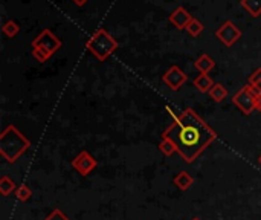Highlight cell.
I'll use <instances>...</instances> for the list:
<instances>
[{
  "label": "cell",
  "mask_w": 261,
  "mask_h": 220,
  "mask_svg": "<svg viewBox=\"0 0 261 220\" xmlns=\"http://www.w3.org/2000/svg\"><path fill=\"white\" fill-rule=\"evenodd\" d=\"M194 66L200 74H208L209 71H212L215 68V61L208 54H202L197 60L194 61Z\"/></svg>",
  "instance_id": "cell-10"
},
{
  "label": "cell",
  "mask_w": 261,
  "mask_h": 220,
  "mask_svg": "<svg viewBox=\"0 0 261 220\" xmlns=\"http://www.w3.org/2000/svg\"><path fill=\"white\" fill-rule=\"evenodd\" d=\"M32 48H40V49H45L46 52H49V54H55L60 48H61V40L52 33V31H49V29H43L42 33L32 40Z\"/></svg>",
  "instance_id": "cell-5"
},
{
  "label": "cell",
  "mask_w": 261,
  "mask_h": 220,
  "mask_svg": "<svg viewBox=\"0 0 261 220\" xmlns=\"http://www.w3.org/2000/svg\"><path fill=\"white\" fill-rule=\"evenodd\" d=\"M72 164V167L81 174V176H89L92 171H93V168L98 165V161L93 158V156L89 153V151H80L77 156H75V159L71 162Z\"/></svg>",
  "instance_id": "cell-7"
},
{
  "label": "cell",
  "mask_w": 261,
  "mask_h": 220,
  "mask_svg": "<svg viewBox=\"0 0 261 220\" xmlns=\"http://www.w3.org/2000/svg\"><path fill=\"white\" fill-rule=\"evenodd\" d=\"M2 33H4L7 37L13 39V37H16V36L20 33V26H19L16 22L10 20V22H7V23L2 26Z\"/></svg>",
  "instance_id": "cell-17"
},
{
  "label": "cell",
  "mask_w": 261,
  "mask_h": 220,
  "mask_svg": "<svg viewBox=\"0 0 261 220\" xmlns=\"http://www.w3.org/2000/svg\"><path fill=\"white\" fill-rule=\"evenodd\" d=\"M232 103L244 113V115H250L255 110V93H253V87L250 84L241 87L232 98Z\"/></svg>",
  "instance_id": "cell-4"
},
{
  "label": "cell",
  "mask_w": 261,
  "mask_h": 220,
  "mask_svg": "<svg viewBox=\"0 0 261 220\" xmlns=\"http://www.w3.org/2000/svg\"><path fill=\"white\" fill-rule=\"evenodd\" d=\"M215 37L224 45V46H232L235 45L240 37H241V31L231 22V20H227L224 22L218 29H217V33H215Z\"/></svg>",
  "instance_id": "cell-6"
},
{
  "label": "cell",
  "mask_w": 261,
  "mask_h": 220,
  "mask_svg": "<svg viewBox=\"0 0 261 220\" xmlns=\"http://www.w3.org/2000/svg\"><path fill=\"white\" fill-rule=\"evenodd\" d=\"M86 2H87V0H74V4H75V5H78V7H83Z\"/></svg>",
  "instance_id": "cell-23"
},
{
  "label": "cell",
  "mask_w": 261,
  "mask_h": 220,
  "mask_svg": "<svg viewBox=\"0 0 261 220\" xmlns=\"http://www.w3.org/2000/svg\"><path fill=\"white\" fill-rule=\"evenodd\" d=\"M191 220H202L200 217H194V218H191Z\"/></svg>",
  "instance_id": "cell-25"
},
{
  "label": "cell",
  "mask_w": 261,
  "mask_h": 220,
  "mask_svg": "<svg viewBox=\"0 0 261 220\" xmlns=\"http://www.w3.org/2000/svg\"><path fill=\"white\" fill-rule=\"evenodd\" d=\"M240 4L252 17L261 16V0H241Z\"/></svg>",
  "instance_id": "cell-15"
},
{
  "label": "cell",
  "mask_w": 261,
  "mask_h": 220,
  "mask_svg": "<svg viewBox=\"0 0 261 220\" xmlns=\"http://www.w3.org/2000/svg\"><path fill=\"white\" fill-rule=\"evenodd\" d=\"M186 162H192L212 142L217 135L209 125L191 109L180 112V116L164 132Z\"/></svg>",
  "instance_id": "cell-1"
},
{
  "label": "cell",
  "mask_w": 261,
  "mask_h": 220,
  "mask_svg": "<svg viewBox=\"0 0 261 220\" xmlns=\"http://www.w3.org/2000/svg\"><path fill=\"white\" fill-rule=\"evenodd\" d=\"M159 150L164 153L165 156H171L174 151H177L176 145L173 144V141H170L168 138H162V142L159 144Z\"/></svg>",
  "instance_id": "cell-19"
},
{
  "label": "cell",
  "mask_w": 261,
  "mask_h": 220,
  "mask_svg": "<svg viewBox=\"0 0 261 220\" xmlns=\"http://www.w3.org/2000/svg\"><path fill=\"white\" fill-rule=\"evenodd\" d=\"M45 220H71V218L64 214L60 208H54L52 212L48 217H45Z\"/></svg>",
  "instance_id": "cell-22"
},
{
  "label": "cell",
  "mask_w": 261,
  "mask_h": 220,
  "mask_svg": "<svg viewBox=\"0 0 261 220\" xmlns=\"http://www.w3.org/2000/svg\"><path fill=\"white\" fill-rule=\"evenodd\" d=\"M164 83L171 89V90H179L186 81H188V75L179 68V66H171L162 77Z\"/></svg>",
  "instance_id": "cell-8"
},
{
  "label": "cell",
  "mask_w": 261,
  "mask_h": 220,
  "mask_svg": "<svg viewBox=\"0 0 261 220\" xmlns=\"http://www.w3.org/2000/svg\"><path fill=\"white\" fill-rule=\"evenodd\" d=\"M118 46L119 43L103 28L95 31L86 43V48L98 58V61H106L118 49Z\"/></svg>",
  "instance_id": "cell-3"
},
{
  "label": "cell",
  "mask_w": 261,
  "mask_h": 220,
  "mask_svg": "<svg viewBox=\"0 0 261 220\" xmlns=\"http://www.w3.org/2000/svg\"><path fill=\"white\" fill-rule=\"evenodd\" d=\"M191 20H192L191 14H189L183 7L176 8V10L171 13V16H170V22H171L177 29H180V31L186 29V26L189 25Z\"/></svg>",
  "instance_id": "cell-9"
},
{
  "label": "cell",
  "mask_w": 261,
  "mask_h": 220,
  "mask_svg": "<svg viewBox=\"0 0 261 220\" xmlns=\"http://www.w3.org/2000/svg\"><path fill=\"white\" fill-rule=\"evenodd\" d=\"M208 93H209V97H211L215 103H221V101H224L226 97H227L226 87H224L223 84H220V83H215V84L211 87V90H209Z\"/></svg>",
  "instance_id": "cell-14"
},
{
  "label": "cell",
  "mask_w": 261,
  "mask_h": 220,
  "mask_svg": "<svg viewBox=\"0 0 261 220\" xmlns=\"http://www.w3.org/2000/svg\"><path fill=\"white\" fill-rule=\"evenodd\" d=\"M16 190H17V185H16V182L10 176L5 174V176L0 177V194H2L4 197L10 196Z\"/></svg>",
  "instance_id": "cell-12"
},
{
  "label": "cell",
  "mask_w": 261,
  "mask_h": 220,
  "mask_svg": "<svg viewBox=\"0 0 261 220\" xmlns=\"http://www.w3.org/2000/svg\"><path fill=\"white\" fill-rule=\"evenodd\" d=\"M173 182H174V185L179 188L180 191H186V190H189L191 185L194 183V179H192L186 171H179V173L174 176Z\"/></svg>",
  "instance_id": "cell-11"
},
{
  "label": "cell",
  "mask_w": 261,
  "mask_h": 220,
  "mask_svg": "<svg viewBox=\"0 0 261 220\" xmlns=\"http://www.w3.org/2000/svg\"><path fill=\"white\" fill-rule=\"evenodd\" d=\"M14 193H16V196H17V199H19L20 202H28V200L31 199V196H32L31 188H29L26 183L19 185V186H17V190H16Z\"/></svg>",
  "instance_id": "cell-18"
},
{
  "label": "cell",
  "mask_w": 261,
  "mask_h": 220,
  "mask_svg": "<svg viewBox=\"0 0 261 220\" xmlns=\"http://www.w3.org/2000/svg\"><path fill=\"white\" fill-rule=\"evenodd\" d=\"M258 162H259V165H261V154H259V158H258Z\"/></svg>",
  "instance_id": "cell-26"
},
{
  "label": "cell",
  "mask_w": 261,
  "mask_h": 220,
  "mask_svg": "<svg viewBox=\"0 0 261 220\" xmlns=\"http://www.w3.org/2000/svg\"><path fill=\"white\" fill-rule=\"evenodd\" d=\"M32 57L40 63H45L46 60H49L52 57V54H49V52H46L45 49H40V48H32Z\"/></svg>",
  "instance_id": "cell-20"
},
{
  "label": "cell",
  "mask_w": 261,
  "mask_h": 220,
  "mask_svg": "<svg viewBox=\"0 0 261 220\" xmlns=\"http://www.w3.org/2000/svg\"><path fill=\"white\" fill-rule=\"evenodd\" d=\"M215 83L211 80V77L208 75V74H200L197 78L194 80V86L197 87L202 93H206V92H209L211 90V87L214 86Z\"/></svg>",
  "instance_id": "cell-13"
},
{
  "label": "cell",
  "mask_w": 261,
  "mask_h": 220,
  "mask_svg": "<svg viewBox=\"0 0 261 220\" xmlns=\"http://www.w3.org/2000/svg\"><path fill=\"white\" fill-rule=\"evenodd\" d=\"M29 148L31 141L17 130L14 124H10L0 135V153L10 164H14Z\"/></svg>",
  "instance_id": "cell-2"
},
{
  "label": "cell",
  "mask_w": 261,
  "mask_h": 220,
  "mask_svg": "<svg viewBox=\"0 0 261 220\" xmlns=\"http://www.w3.org/2000/svg\"><path fill=\"white\" fill-rule=\"evenodd\" d=\"M247 84H250L252 87L261 89V68H258L247 80Z\"/></svg>",
  "instance_id": "cell-21"
},
{
  "label": "cell",
  "mask_w": 261,
  "mask_h": 220,
  "mask_svg": "<svg viewBox=\"0 0 261 220\" xmlns=\"http://www.w3.org/2000/svg\"><path fill=\"white\" fill-rule=\"evenodd\" d=\"M185 31H188V34H189L191 37H199V36L203 33V25H202V22H199L197 19H192V20L189 22V25L186 26Z\"/></svg>",
  "instance_id": "cell-16"
},
{
  "label": "cell",
  "mask_w": 261,
  "mask_h": 220,
  "mask_svg": "<svg viewBox=\"0 0 261 220\" xmlns=\"http://www.w3.org/2000/svg\"><path fill=\"white\" fill-rule=\"evenodd\" d=\"M256 93H258V95L261 97V89H256Z\"/></svg>",
  "instance_id": "cell-24"
}]
</instances>
